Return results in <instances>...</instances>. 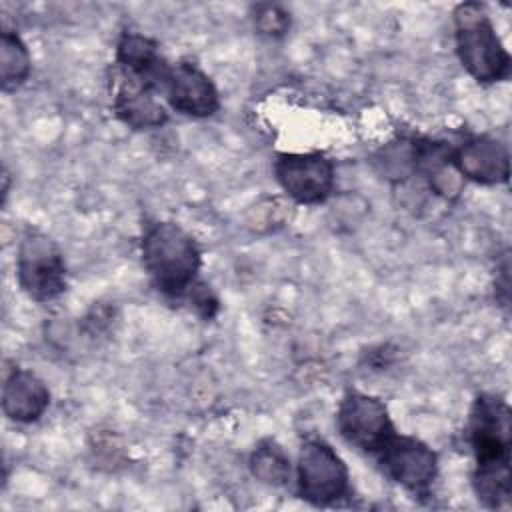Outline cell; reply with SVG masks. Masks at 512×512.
<instances>
[{"instance_id":"8992f818","label":"cell","mask_w":512,"mask_h":512,"mask_svg":"<svg viewBox=\"0 0 512 512\" xmlns=\"http://www.w3.org/2000/svg\"><path fill=\"white\" fill-rule=\"evenodd\" d=\"M274 178L296 204L326 202L336 186L334 162L320 152H288L274 160Z\"/></svg>"},{"instance_id":"4fadbf2b","label":"cell","mask_w":512,"mask_h":512,"mask_svg":"<svg viewBox=\"0 0 512 512\" xmlns=\"http://www.w3.org/2000/svg\"><path fill=\"white\" fill-rule=\"evenodd\" d=\"M118 78L120 82L112 96V110L124 126L132 130H150L168 122V110L154 96V90L122 74H118Z\"/></svg>"},{"instance_id":"52a82bcc","label":"cell","mask_w":512,"mask_h":512,"mask_svg":"<svg viewBox=\"0 0 512 512\" xmlns=\"http://www.w3.org/2000/svg\"><path fill=\"white\" fill-rule=\"evenodd\" d=\"M510 416V406L500 394L482 392L476 396L466 422L474 464L510 462Z\"/></svg>"},{"instance_id":"ac0fdd59","label":"cell","mask_w":512,"mask_h":512,"mask_svg":"<svg viewBox=\"0 0 512 512\" xmlns=\"http://www.w3.org/2000/svg\"><path fill=\"white\" fill-rule=\"evenodd\" d=\"M186 302L190 304V308H194V312L204 318V320H210L218 314V308H220V302H218V296L212 292V288L206 284V282H198L190 294L186 296Z\"/></svg>"},{"instance_id":"30bf717a","label":"cell","mask_w":512,"mask_h":512,"mask_svg":"<svg viewBox=\"0 0 512 512\" xmlns=\"http://www.w3.org/2000/svg\"><path fill=\"white\" fill-rule=\"evenodd\" d=\"M452 164L460 178L482 186L506 184L510 178V156L502 140L490 134H474L452 144Z\"/></svg>"},{"instance_id":"5bb4252c","label":"cell","mask_w":512,"mask_h":512,"mask_svg":"<svg viewBox=\"0 0 512 512\" xmlns=\"http://www.w3.org/2000/svg\"><path fill=\"white\" fill-rule=\"evenodd\" d=\"M510 462H490L474 464L472 470V488L486 508L506 510L510 506L512 484H510Z\"/></svg>"},{"instance_id":"6da1fadb","label":"cell","mask_w":512,"mask_h":512,"mask_svg":"<svg viewBox=\"0 0 512 512\" xmlns=\"http://www.w3.org/2000/svg\"><path fill=\"white\" fill-rule=\"evenodd\" d=\"M140 254L154 288L170 300H186L200 282L202 250L180 224L156 220L142 232Z\"/></svg>"},{"instance_id":"ba28073f","label":"cell","mask_w":512,"mask_h":512,"mask_svg":"<svg viewBox=\"0 0 512 512\" xmlns=\"http://www.w3.org/2000/svg\"><path fill=\"white\" fill-rule=\"evenodd\" d=\"M376 458L382 472L414 496L428 494L438 478V454L414 436L396 432Z\"/></svg>"},{"instance_id":"8fae6325","label":"cell","mask_w":512,"mask_h":512,"mask_svg":"<svg viewBox=\"0 0 512 512\" xmlns=\"http://www.w3.org/2000/svg\"><path fill=\"white\" fill-rule=\"evenodd\" d=\"M114 60L118 74L132 78L154 92H162L170 62L162 56L156 40L140 32H124L118 38Z\"/></svg>"},{"instance_id":"e0dca14e","label":"cell","mask_w":512,"mask_h":512,"mask_svg":"<svg viewBox=\"0 0 512 512\" xmlns=\"http://www.w3.org/2000/svg\"><path fill=\"white\" fill-rule=\"evenodd\" d=\"M254 28L268 38H280L290 30V12L278 4H256L254 6Z\"/></svg>"},{"instance_id":"9a60e30c","label":"cell","mask_w":512,"mask_h":512,"mask_svg":"<svg viewBox=\"0 0 512 512\" xmlns=\"http://www.w3.org/2000/svg\"><path fill=\"white\" fill-rule=\"evenodd\" d=\"M250 474L266 486H284L292 478L288 452L274 438L260 440L248 458Z\"/></svg>"},{"instance_id":"5b68a950","label":"cell","mask_w":512,"mask_h":512,"mask_svg":"<svg viewBox=\"0 0 512 512\" xmlns=\"http://www.w3.org/2000/svg\"><path fill=\"white\" fill-rule=\"evenodd\" d=\"M336 428L348 444L374 456L396 434L388 406L378 396L358 390L342 396L336 408Z\"/></svg>"},{"instance_id":"3957f363","label":"cell","mask_w":512,"mask_h":512,"mask_svg":"<svg viewBox=\"0 0 512 512\" xmlns=\"http://www.w3.org/2000/svg\"><path fill=\"white\" fill-rule=\"evenodd\" d=\"M16 280L34 302L58 300L68 286L66 260L60 246L42 230L26 228L16 250Z\"/></svg>"},{"instance_id":"7a4b0ae2","label":"cell","mask_w":512,"mask_h":512,"mask_svg":"<svg viewBox=\"0 0 512 512\" xmlns=\"http://www.w3.org/2000/svg\"><path fill=\"white\" fill-rule=\"evenodd\" d=\"M452 16L454 46L462 68L478 84L506 82L512 72V58L486 8L478 2H462Z\"/></svg>"},{"instance_id":"7c38bea8","label":"cell","mask_w":512,"mask_h":512,"mask_svg":"<svg viewBox=\"0 0 512 512\" xmlns=\"http://www.w3.org/2000/svg\"><path fill=\"white\" fill-rule=\"evenodd\" d=\"M50 406L46 382L26 368H12L2 386V412L16 424L38 422Z\"/></svg>"},{"instance_id":"2e32d148","label":"cell","mask_w":512,"mask_h":512,"mask_svg":"<svg viewBox=\"0 0 512 512\" xmlns=\"http://www.w3.org/2000/svg\"><path fill=\"white\" fill-rule=\"evenodd\" d=\"M32 72V56L26 42L14 30H2L0 40V82L4 92H16Z\"/></svg>"},{"instance_id":"277c9868","label":"cell","mask_w":512,"mask_h":512,"mask_svg":"<svg viewBox=\"0 0 512 512\" xmlns=\"http://www.w3.org/2000/svg\"><path fill=\"white\" fill-rule=\"evenodd\" d=\"M298 496L314 506H330L350 494V470L336 448L320 436L300 444L296 460Z\"/></svg>"},{"instance_id":"9c48e42d","label":"cell","mask_w":512,"mask_h":512,"mask_svg":"<svg viewBox=\"0 0 512 512\" xmlns=\"http://www.w3.org/2000/svg\"><path fill=\"white\" fill-rule=\"evenodd\" d=\"M162 94L172 110L190 118H210L220 110V94L212 78L186 60L170 64Z\"/></svg>"}]
</instances>
